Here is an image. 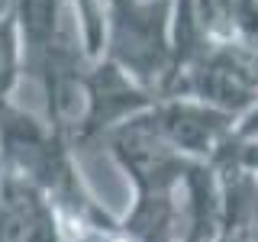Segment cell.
<instances>
[{"label":"cell","instance_id":"6da1fadb","mask_svg":"<svg viewBox=\"0 0 258 242\" xmlns=\"http://www.w3.org/2000/svg\"><path fill=\"white\" fill-rule=\"evenodd\" d=\"M174 0H107L103 55L155 97L168 94L174 62Z\"/></svg>","mask_w":258,"mask_h":242},{"label":"cell","instance_id":"7a4b0ae2","mask_svg":"<svg viewBox=\"0 0 258 242\" xmlns=\"http://www.w3.org/2000/svg\"><path fill=\"white\" fill-rule=\"evenodd\" d=\"M155 100H158L155 94L139 87L113 62L107 58L91 62L84 71V110H81V119H78L75 133H71L75 152L87 149V145H97V142L103 145V139L113 129H119L133 116L145 113Z\"/></svg>","mask_w":258,"mask_h":242},{"label":"cell","instance_id":"3957f363","mask_svg":"<svg viewBox=\"0 0 258 242\" xmlns=\"http://www.w3.org/2000/svg\"><path fill=\"white\" fill-rule=\"evenodd\" d=\"M155 133L187 161H213L232 139L239 119L197 97H158L149 110Z\"/></svg>","mask_w":258,"mask_h":242},{"label":"cell","instance_id":"277c9868","mask_svg":"<svg viewBox=\"0 0 258 242\" xmlns=\"http://www.w3.org/2000/svg\"><path fill=\"white\" fill-rule=\"evenodd\" d=\"M10 10L16 16L26 68L36 58H42L48 48L61 39V32L75 23V16H71L64 0H10Z\"/></svg>","mask_w":258,"mask_h":242},{"label":"cell","instance_id":"5b68a950","mask_svg":"<svg viewBox=\"0 0 258 242\" xmlns=\"http://www.w3.org/2000/svg\"><path fill=\"white\" fill-rule=\"evenodd\" d=\"M0 191H4V197L16 210L20 242H64V229H61L58 213H55V207L39 191L13 181V177H4V188Z\"/></svg>","mask_w":258,"mask_h":242},{"label":"cell","instance_id":"8992f818","mask_svg":"<svg viewBox=\"0 0 258 242\" xmlns=\"http://www.w3.org/2000/svg\"><path fill=\"white\" fill-rule=\"evenodd\" d=\"M23 78H26L23 42H20V29H16V16L7 7L0 13V113L13 103V94Z\"/></svg>","mask_w":258,"mask_h":242},{"label":"cell","instance_id":"52a82bcc","mask_svg":"<svg viewBox=\"0 0 258 242\" xmlns=\"http://www.w3.org/2000/svg\"><path fill=\"white\" fill-rule=\"evenodd\" d=\"M78 23L87 58L97 62L103 55V29H107V0H64Z\"/></svg>","mask_w":258,"mask_h":242},{"label":"cell","instance_id":"ba28073f","mask_svg":"<svg viewBox=\"0 0 258 242\" xmlns=\"http://www.w3.org/2000/svg\"><path fill=\"white\" fill-rule=\"evenodd\" d=\"M10 226H13V210L4 200V194H0V242H7V236H10Z\"/></svg>","mask_w":258,"mask_h":242},{"label":"cell","instance_id":"9c48e42d","mask_svg":"<svg viewBox=\"0 0 258 242\" xmlns=\"http://www.w3.org/2000/svg\"><path fill=\"white\" fill-rule=\"evenodd\" d=\"M220 242H252V236H248V226H239V229H229L223 232Z\"/></svg>","mask_w":258,"mask_h":242},{"label":"cell","instance_id":"30bf717a","mask_svg":"<svg viewBox=\"0 0 258 242\" xmlns=\"http://www.w3.org/2000/svg\"><path fill=\"white\" fill-rule=\"evenodd\" d=\"M0 194H4V191H0ZM7 204H10V200H7ZM10 210H13V204H10ZM7 242H20V220H16V210H13V226H10V236H7Z\"/></svg>","mask_w":258,"mask_h":242}]
</instances>
